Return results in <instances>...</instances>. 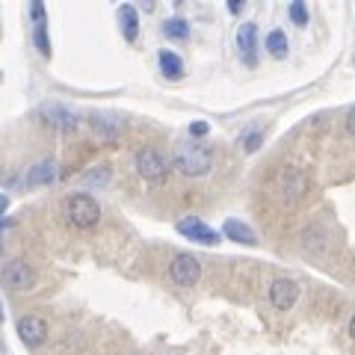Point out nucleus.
<instances>
[{
  "mask_svg": "<svg viewBox=\"0 0 355 355\" xmlns=\"http://www.w3.org/2000/svg\"><path fill=\"white\" fill-rule=\"evenodd\" d=\"M175 166L190 178L207 175L210 166H214V151L205 148V146H181L175 154Z\"/></svg>",
  "mask_w": 355,
  "mask_h": 355,
  "instance_id": "obj_1",
  "label": "nucleus"
},
{
  "mask_svg": "<svg viewBox=\"0 0 355 355\" xmlns=\"http://www.w3.org/2000/svg\"><path fill=\"white\" fill-rule=\"evenodd\" d=\"M65 214L74 222V228H92V225H98V219H101V207H98L92 196L74 193L65 198Z\"/></svg>",
  "mask_w": 355,
  "mask_h": 355,
  "instance_id": "obj_2",
  "label": "nucleus"
},
{
  "mask_svg": "<svg viewBox=\"0 0 355 355\" xmlns=\"http://www.w3.org/2000/svg\"><path fill=\"white\" fill-rule=\"evenodd\" d=\"M137 169L146 181H154V184H163L166 175H169V166H166V160L154 148H142L137 154Z\"/></svg>",
  "mask_w": 355,
  "mask_h": 355,
  "instance_id": "obj_3",
  "label": "nucleus"
},
{
  "mask_svg": "<svg viewBox=\"0 0 355 355\" xmlns=\"http://www.w3.org/2000/svg\"><path fill=\"white\" fill-rule=\"evenodd\" d=\"M169 275L175 284L193 287L198 282V275H202V263H198V258H193V254H178L169 266Z\"/></svg>",
  "mask_w": 355,
  "mask_h": 355,
  "instance_id": "obj_4",
  "label": "nucleus"
},
{
  "mask_svg": "<svg viewBox=\"0 0 355 355\" xmlns=\"http://www.w3.org/2000/svg\"><path fill=\"white\" fill-rule=\"evenodd\" d=\"M3 284L9 291H30L33 287V270L27 266V261L12 258L3 263Z\"/></svg>",
  "mask_w": 355,
  "mask_h": 355,
  "instance_id": "obj_5",
  "label": "nucleus"
},
{
  "mask_svg": "<svg viewBox=\"0 0 355 355\" xmlns=\"http://www.w3.org/2000/svg\"><path fill=\"white\" fill-rule=\"evenodd\" d=\"M237 51L246 65H258V24H240L237 30Z\"/></svg>",
  "mask_w": 355,
  "mask_h": 355,
  "instance_id": "obj_6",
  "label": "nucleus"
},
{
  "mask_svg": "<svg viewBox=\"0 0 355 355\" xmlns=\"http://www.w3.org/2000/svg\"><path fill=\"white\" fill-rule=\"evenodd\" d=\"M296 299H299V284L293 279H275L272 282V287H270V302L279 308V311L293 308Z\"/></svg>",
  "mask_w": 355,
  "mask_h": 355,
  "instance_id": "obj_7",
  "label": "nucleus"
},
{
  "mask_svg": "<svg viewBox=\"0 0 355 355\" xmlns=\"http://www.w3.org/2000/svg\"><path fill=\"white\" fill-rule=\"evenodd\" d=\"M18 338L24 340L27 347H39V343L48 338V323H44L42 317H33V314L21 317L18 320Z\"/></svg>",
  "mask_w": 355,
  "mask_h": 355,
  "instance_id": "obj_8",
  "label": "nucleus"
},
{
  "mask_svg": "<svg viewBox=\"0 0 355 355\" xmlns=\"http://www.w3.org/2000/svg\"><path fill=\"white\" fill-rule=\"evenodd\" d=\"M178 231H181L184 237H190V240L205 243V246H214V243H219V231L207 228L205 222H202V219H196V216H190V219H181V222H178Z\"/></svg>",
  "mask_w": 355,
  "mask_h": 355,
  "instance_id": "obj_9",
  "label": "nucleus"
},
{
  "mask_svg": "<svg viewBox=\"0 0 355 355\" xmlns=\"http://www.w3.org/2000/svg\"><path fill=\"white\" fill-rule=\"evenodd\" d=\"M33 21H36V30H33V42H36V48L44 53V57H51L48 24H44V6L39 3V0H33Z\"/></svg>",
  "mask_w": 355,
  "mask_h": 355,
  "instance_id": "obj_10",
  "label": "nucleus"
},
{
  "mask_svg": "<svg viewBox=\"0 0 355 355\" xmlns=\"http://www.w3.org/2000/svg\"><path fill=\"white\" fill-rule=\"evenodd\" d=\"M222 234H225L228 240L243 243V246H254V243H258V237H254V231L246 225V222H237V219H228L225 225H222Z\"/></svg>",
  "mask_w": 355,
  "mask_h": 355,
  "instance_id": "obj_11",
  "label": "nucleus"
},
{
  "mask_svg": "<svg viewBox=\"0 0 355 355\" xmlns=\"http://www.w3.org/2000/svg\"><path fill=\"white\" fill-rule=\"evenodd\" d=\"M53 178H57V166H53L51 160H42V163H36V166H33V169L27 172V187L51 184Z\"/></svg>",
  "mask_w": 355,
  "mask_h": 355,
  "instance_id": "obj_12",
  "label": "nucleus"
},
{
  "mask_svg": "<svg viewBox=\"0 0 355 355\" xmlns=\"http://www.w3.org/2000/svg\"><path fill=\"white\" fill-rule=\"evenodd\" d=\"M119 21H121V33H125V39L133 42L139 33V18H137V9L133 6H121L119 9Z\"/></svg>",
  "mask_w": 355,
  "mask_h": 355,
  "instance_id": "obj_13",
  "label": "nucleus"
},
{
  "mask_svg": "<svg viewBox=\"0 0 355 355\" xmlns=\"http://www.w3.org/2000/svg\"><path fill=\"white\" fill-rule=\"evenodd\" d=\"M160 69L166 77H172V80H178V77H184V62L178 53L172 51H160Z\"/></svg>",
  "mask_w": 355,
  "mask_h": 355,
  "instance_id": "obj_14",
  "label": "nucleus"
},
{
  "mask_svg": "<svg viewBox=\"0 0 355 355\" xmlns=\"http://www.w3.org/2000/svg\"><path fill=\"white\" fill-rule=\"evenodd\" d=\"M287 48H291V44H287V36L282 30H272L270 36H266V51L272 53V57H287Z\"/></svg>",
  "mask_w": 355,
  "mask_h": 355,
  "instance_id": "obj_15",
  "label": "nucleus"
},
{
  "mask_svg": "<svg viewBox=\"0 0 355 355\" xmlns=\"http://www.w3.org/2000/svg\"><path fill=\"white\" fill-rule=\"evenodd\" d=\"M163 33H166L169 39H178V42H181V39L190 36V27H187V21H184V18H169V21L163 24Z\"/></svg>",
  "mask_w": 355,
  "mask_h": 355,
  "instance_id": "obj_16",
  "label": "nucleus"
},
{
  "mask_svg": "<svg viewBox=\"0 0 355 355\" xmlns=\"http://www.w3.org/2000/svg\"><path fill=\"white\" fill-rule=\"evenodd\" d=\"M101 130L107 139H116V133L121 130V121H113V119H95V133Z\"/></svg>",
  "mask_w": 355,
  "mask_h": 355,
  "instance_id": "obj_17",
  "label": "nucleus"
},
{
  "mask_svg": "<svg viewBox=\"0 0 355 355\" xmlns=\"http://www.w3.org/2000/svg\"><path fill=\"white\" fill-rule=\"evenodd\" d=\"M48 116H51V119H57V121H53V125H60V128H65V130H71V128L77 125V121H74V116L62 113L60 107H51V110H48Z\"/></svg>",
  "mask_w": 355,
  "mask_h": 355,
  "instance_id": "obj_18",
  "label": "nucleus"
},
{
  "mask_svg": "<svg viewBox=\"0 0 355 355\" xmlns=\"http://www.w3.org/2000/svg\"><path fill=\"white\" fill-rule=\"evenodd\" d=\"M291 18H293V24H299V27L308 24V9H305L302 0H293L291 3Z\"/></svg>",
  "mask_w": 355,
  "mask_h": 355,
  "instance_id": "obj_19",
  "label": "nucleus"
},
{
  "mask_svg": "<svg viewBox=\"0 0 355 355\" xmlns=\"http://www.w3.org/2000/svg\"><path fill=\"white\" fill-rule=\"evenodd\" d=\"M83 181L86 184H107L110 181V169H107V166H98V172H89Z\"/></svg>",
  "mask_w": 355,
  "mask_h": 355,
  "instance_id": "obj_20",
  "label": "nucleus"
},
{
  "mask_svg": "<svg viewBox=\"0 0 355 355\" xmlns=\"http://www.w3.org/2000/svg\"><path fill=\"white\" fill-rule=\"evenodd\" d=\"M261 133H249V137H243V148H246V151H254V148H258L261 146Z\"/></svg>",
  "mask_w": 355,
  "mask_h": 355,
  "instance_id": "obj_21",
  "label": "nucleus"
},
{
  "mask_svg": "<svg viewBox=\"0 0 355 355\" xmlns=\"http://www.w3.org/2000/svg\"><path fill=\"white\" fill-rule=\"evenodd\" d=\"M190 133H193V137H205V133H207V121H193Z\"/></svg>",
  "mask_w": 355,
  "mask_h": 355,
  "instance_id": "obj_22",
  "label": "nucleus"
},
{
  "mask_svg": "<svg viewBox=\"0 0 355 355\" xmlns=\"http://www.w3.org/2000/svg\"><path fill=\"white\" fill-rule=\"evenodd\" d=\"M240 9H243V0H228V12H240Z\"/></svg>",
  "mask_w": 355,
  "mask_h": 355,
  "instance_id": "obj_23",
  "label": "nucleus"
},
{
  "mask_svg": "<svg viewBox=\"0 0 355 355\" xmlns=\"http://www.w3.org/2000/svg\"><path fill=\"white\" fill-rule=\"evenodd\" d=\"M347 130H349L352 137H355V110H352V113L347 116Z\"/></svg>",
  "mask_w": 355,
  "mask_h": 355,
  "instance_id": "obj_24",
  "label": "nucleus"
},
{
  "mask_svg": "<svg viewBox=\"0 0 355 355\" xmlns=\"http://www.w3.org/2000/svg\"><path fill=\"white\" fill-rule=\"evenodd\" d=\"M349 335H352V338H355V317H352V320H349Z\"/></svg>",
  "mask_w": 355,
  "mask_h": 355,
  "instance_id": "obj_25",
  "label": "nucleus"
}]
</instances>
